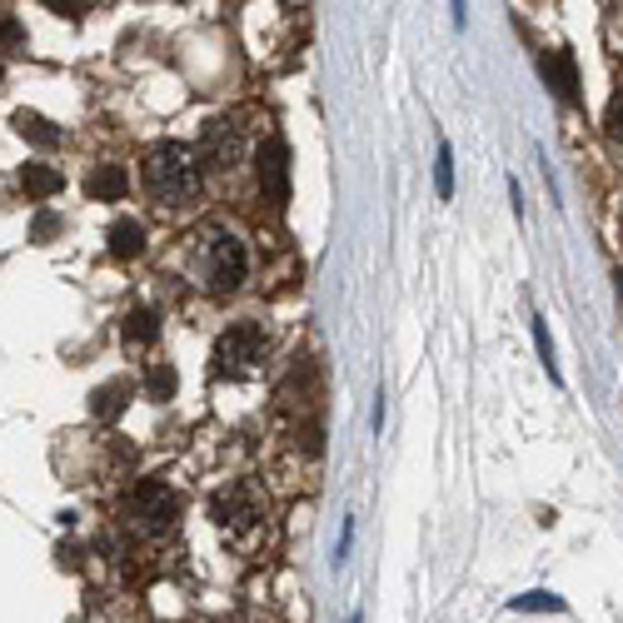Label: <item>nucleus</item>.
Masks as SVG:
<instances>
[{
	"label": "nucleus",
	"instance_id": "nucleus-24",
	"mask_svg": "<svg viewBox=\"0 0 623 623\" xmlns=\"http://www.w3.org/2000/svg\"><path fill=\"white\" fill-rule=\"evenodd\" d=\"M613 280H619V305H623V274H613Z\"/></svg>",
	"mask_w": 623,
	"mask_h": 623
},
{
	"label": "nucleus",
	"instance_id": "nucleus-15",
	"mask_svg": "<svg viewBox=\"0 0 623 623\" xmlns=\"http://www.w3.org/2000/svg\"><path fill=\"white\" fill-rule=\"evenodd\" d=\"M145 394H150L155 404L175 400V369H170V365H155L150 375H145Z\"/></svg>",
	"mask_w": 623,
	"mask_h": 623
},
{
	"label": "nucleus",
	"instance_id": "nucleus-6",
	"mask_svg": "<svg viewBox=\"0 0 623 623\" xmlns=\"http://www.w3.org/2000/svg\"><path fill=\"white\" fill-rule=\"evenodd\" d=\"M135 518H141L145 534H170L180 518V494L160 479L135 484Z\"/></svg>",
	"mask_w": 623,
	"mask_h": 623
},
{
	"label": "nucleus",
	"instance_id": "nucleus-20",
	"mask_svg": "<svg viewBox=\"0 0 623 623\" xmlns=\"http://www.w3.org/2000/svg\"><path fill=\"white\" fill-rule=\"evenodd\" d=\"M534 344H539V359H543V369H549V375L559 379V365H553V340H549V330H543V315L534 319Z\"/></svg>",
	"mask_w": 623,
	"mask_h": 623
},
{
	"label": "nucleus",
	"instance_id": "nucleus-16",
	"mask_svg": "<svg viewBox=\"0 0 623 623\" xmlns=\"http://www.w3.org/2000/svg\"><path fill=\"white\" fill-rule=\"evenodd\" d=\"M435 190H439V200H454V150L449 145H439V155H435Z\"/></svg>",
	"mask_w": 623,
	"mask_h": 623
},
{
	"label": "nucleus",
	"instance_id": "nucleus-14",
	"mask_svg": "<svg viewBox=\"0 0 623 623\" xmlns=\"http://www.w3.org/2000/svg\"><path fill=\"white\" fill-rule=\"evenodd\" d=\"M155 334H160V315H155L150 305H135L125 315V344H135V350H141V344H150Z\"/></svg>",
	"mask_w": 623,
	"mask_h": 623
},
{
	"label": "nucleus",
	"instance_id": "nucleus-17",
	"mask_svg": "<svg viewBox=\"0 0 623 623\" xmlns=\"http://www.w3.org/2000/svg\"><path fill=\"white\" fill-rule=\"evenodd\" d=\"M25 25L15 21V15H0V50H5V56H15V50H25Z\"/></svg>",
	"mask_w": 623,
	"mask_h": 623
},
{
	"label": "nucleus",
	"instance_id": "nucleus-21",
	"mask_svg": "<svg viewBox=\"0 0 623 623\" xmlns=\"http://www.w3.org/2000/svg\"><path fill=\"white\" fill-rule=\"evenodd\" d=\"M50 235H60V215L40 210V215H36V224H30V240H40V245H46Z\"/></svg>",
	"mask_w": 623,
	"mask_h": 623
},
{
	"label": "nucleus",
	"instance_id": "nucleus-18",
	"mask_svg": "<svg viewBox=\"0 0 623 623\" xmlns=\"http://www.w3.org/2000/svg\"><path fill=\"white\" fill-rule=\"evenodd\" d=\"M514 609L518 613H564V599L559 594H524V599H514Z\"/></svg>",
	"mask_w": 623,
	"mask_h": 623
},
{
	"label": "nucleus",
	"instance_id": "nucleus-1",
	"mask_svg": "<svg viewBox=\"0 0 623 623\" xmlns=\"http://www.w3.org/2000/svg\"><path fill=\"white\" fill-rule=\"evenodd\" d=\"M141 180L160 205H185V200L200 195V160H195V150H185L180 141H160V145L145 150Z\"/></svg>",
	"mask_w": 623,
	"mask_h": 623
},
{
	"label": "nucleus",
	"instance_id": "nucleus-8",
	"mask_svg": "<svg viewBox=\"0 0 623 623\" xmlns=\"http://www.w3.org/2000/svg\"><path fill=\"white\" fill-rule=\"evenodd\" d=\"M543 81L553 85V95L559 100H569V106H578V71H574V50H559V56H543L539 60Z\"/></svg>",
	"mask_w": 623,
	"mask_h": 623
},
{
	"label": "nucleus",
	"instance_id": "nucleus-13",
	"mask_svg": "<svg viewBox=\"0 0 623 623\" xmlns=\"http://www.w3.org/2000/svg\"><path fill=\"white\" fill-rule=\"evenodd\" d=\"M85 195H90V200H120V195H125V170L95 166L90 175H85Z\"/></svg>",
	"mask_w": 623,
	"mask_h": 623
},
{
	"label": "nucleus",
	"instance_id": "nucleus-22",
	"mask_svg": "<svg viewBox=\"0 0 623 623\" xmlns=\"http://www.w3.org/2000/svg\"><path fill=\"white\" fill-rule=\"evenodd\" d=\"M46 5H50V11H56V15H65V21H81V15H85V5H90V0H46Z\"/></svg>",
	"mask_w": 623,
	"mask_h": 623
},
{
	"label": "nucleus",
	"instance_id": "nucleus-23",
	"mask_svg": "<svg viewBox=\"0 0 623 623\" xmlns=\"http://www.w3.org/2000/svg\"><path fill=\"white\" fill-rule=\"evenodd\" d=\"M454 25H464V0H454Z\"/></svg>",
	"mask_w": 623,
	"mask_h": 623
},
{
	"label": "nucleus",
	"instance_id": "nucleus-5",
	"mask_svg": "<svg viewBox=\"0 0 623 623\" xmlns=\"http://www.w3.org/2000/svg\"><path fill=\"white\" fill-rule=\"evenodd\" d=\"M259 354H265V325L240 319V325H230V330L215 340V369H220V375H245Z\"/></svg>",
	"mask_w": 623,
	"mask_h": 623
},
{
	"label": "nucleus",
	"instance_id": "nucleus-9",
	"mask_svg": "<svg viewBox=\"0 0 623 623\" xmlns=\"http://www.w3.org/2000/svg\"><path fill=\"white\" fill-rule=\"evenodd\" d=\"M15 135L21 141H30L36 150H56L60 145V125L46 115H36V110H15Z\"/></svg>",
	"mask_w": 623,
	"mask_h": 623
},
{
	"label": "nucleus",
	"instance_id": "nucleus-10",
	"mask_svg": "<svg viewBox=\"0 0 623 623\" xmlns=\"http://www.w3.org/2000/svg\"><path fill=\"white\" fill-rule=\"evenodd\" d=\"M125 404H130V379H110V384H100L90 394V414L106 424H115L125 414Z\"/></svg>",
	"mask_w": 623,
	"mask_h": 623
},
{
	"label": "nucleus",
	"instance_id": "nucleus-3",
	"mask_svg": "<svg viewBox=\"0 0 623 623\" xmlns=\"http://www.w3.org/2000/svg\"><path fill=\"white\" fill-rule=\"evenodd\" d=\"M210 518L224 534H235V539L255 534L259 524H265V494H259V484H249V479L224 484L220 494L210 499Z\"/></svg>",
	"mask_w": 623,
	"mask_h": 623
},
{
	"label": "nucleus",
	"instance_id": "nucleus-2",
	"mask_svg": "<svg viewBox=\"0 0 623 623\" xmlns=\"http://www.w3.org/2000/svg\"><path fill=\"white\" fill-rule=\"evenodd\" d=\"M195 280L205 284L210 294H235L240 284H245V245H240V235H230V230H205L200 240H195Z\"/></svg>",
	"mask_w": 623,
	"mask_h": 623
},
{
	"label": "nucleus",
	"instance_id": "nucleus-7",
	"mask_svg": "<svg viewBox=\"0 0 623 623\" xmlns=\"http://www.w3.org/2000/svg\"><path fill=\"white\" fill-rule=\"evenodd\" d=\"M255 170H259V190H265V200H274V205L290 200V155H284L280 141L259 145Z\"/></svg>",
	"mask_w": 623,
	"mask_h": 623
},
{
	"label": "nucleus",
	"instance_id": "nucleus-11",
	"mask_svg": "<svg viewBox=\"0 0 623 623\" xmlns=\"http://www.w3.org/2000/svg\"><path fill=\"white\" fill-rule=\"evenodd\" d=\"M106 245H110V255L115 259H135L145 249V224L141 220H115L110 224V235H106Z\"/></svg>",
	"mask_w": 623,
	"mask_h": 623
},
{
	"label": "nucleus",
	"instance_id": "nucleus-19",
	"mask_svg": "<svg viewBox=\"0 0 623 623\" xmlns=\"http://www.w3.org/2000/svg\"><path fill=\"white\" fill-rule=\"evenodd\" d=\"M603 130H609V141H613V145H623V85L613 90L609 110H603Z\"/></svg>",
	"mask_w": 623,
	"mask_h": 623
},
{
	"label": "nucleus",
	"instance_id": "nucleus-4",
	"mask_svg": "<svg viewBox=\"0 0 623 623\" xmlns=\"http://www.w3.org/2000/svg\"><path fill=\"white\" fill-rule=\"evenodd\" d=\"M200 160L210 170H220V175H230V170L245 160V125H240L235 115L205 120V130H200Z\"/></svg>",
	"mask_w": 623,
	"mask_h": 623
},
{
	"label": "nucleus",
	"instance_id": "nucleus-12",
	"mask_svg": "<svg viewBox=\"0 0 623 623\" xmlns=\"http://www.w3.org/2000/svg\"><path fill=\"white\" fill-rule=\"evenodd\" d=\"M21 190L30 195V200H50V195H60L65 190V175L50 166H25L21 170Z\"/></svg>",
	"mask_w": 623,
	"mask_h": 623
}]
</instances>
